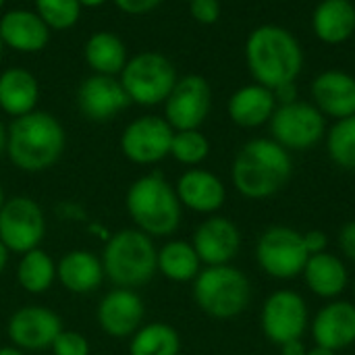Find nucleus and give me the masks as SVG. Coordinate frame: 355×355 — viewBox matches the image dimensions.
<instances>
[{"label":"nucleus","instance_id":"f257e3e1","mask_svg":"<svg viewBox=\"0 0 355 355\" xmlns=\"http://www.w3.org/2000/svg\"><path fill=\"white\" fill-rule=\"evenodd\" d=\"M67 131L60 121L46 112L33 110L12 119L6 127V156L23 173H44L64 154Z\"/></svg>","mask_w":355,"mask_h":355},{"label":"nucleus","instance_id":"f704fd0d","mask_svg":"<svg viewBox=\"0 0 355 355\" xmlns=\"http://www.w3.org/2000/svg\"><path fill=\"white\" fill-rule=\"evenodd\" d=\"M189 12L198 23L212 25L220 19V2L218 0H191Z\"/></svg>","mask_w":355,"mask_h":355},{"label":"nucleus","instance_id":"de8ad7c7","mask_svg":"<svg viewBox=\"0 0 355 355\" xmlns=\"http://www.w3.org/2000/svg\"><path fill=\"white\" fill-rule=\"evenodd\" d=\"M2 50H4V44H2V37H0V58H2Z\"/></svg>","mask_w":355,"mask_h":355},{"label":"nucleus","instance_id":"4468645a","mask_svg":"<svg viewBox=\"0 0 355 355\" xmlns=\"http://www.w3.org/2000/svg\"><path fill=\"white\" fill-rule=\"evenodd\" d=\"M308 329V306L295 291L272 293L262 308V331L270 343L302 339Z\"/></svg>","mask_w":355,"mask_h":355},{"label":"nucleus","instance_id":"4c0bfd02","mask_svg":"<svg viewBox=\"0 0 355 355\" xmlns=\"http://www.w3.org/2000/svg\"><path fill=\"white\" fill-rule=\"evenodd\" d=\"M304 243H306V250L310 256H316V254H322L327 250V235L322 231H308L304 233Z\"/></svg>","mask_w":355,"mask_h":355},{"label":"nucleus","instance_id":"9b49d317","mask_svg":"<svg viewBox=\"0 0 355 355\" xmlns=\"http://www.w3.org/2000/svg\"><path fill=\"white\" fill-rule=\"evenodd\" d=\"M173 135L175 129L166 123L164 116L144 114L123 129L121 152L129 162L150 166L171 156Z\"/></svg>","mask_w":355,"mask_h":355},{"label":"nucleus","instance_id":"6ab92c4d","mask_svg":"<svg viewBox=\"0 0 355 355\" xmlns=\"http://www.w3.org/2000/svg\"><path fill=\"white\" fill-rule=\"evenodd\" d=\"M175 191L181 206L198 214H214L223 208L227 200V189L223 181L206 168L185 171L179 177Z\"/></svg>","mask_w":355,"mask_h":355},{"label":"nucleus","instance_id":"c756f323","mask_svg":"<svg viewBox=\"0 0 355 355\" xmlns=\"http://www.w3.org/2000/svg\"><path fill=\"white\" fill-rule=\"evenodd\" d=\"M181 337L166 322H148L129 339V355H179Z\"/></svg>","mask_w":355,"mask_h":355},{"label":"nucleus","instance_id":"0eeeda50","mask_svg":"<svg viewBox=\"0 0 355 355\" xmlns=\"http://www.w3.org/2000/svg\"><path fill=\"white\" fill-rule=\"evenodd\" d=\"M131 104L158 106L173 92L179 75L171 58L160 52H139L127 60L119 75Z\"/></svg>","mask_w":355,"mask_h":355},{"label":"nucleus","instance_id":"79ce46f5","mask_svg":"<svg viewBox=\"0 0 355 355\" xmlns=\"http://www.w3.org/2000/svg\"><path fill=\"white\" fill-rule=\"evenodd\" d=\"M6 152V125L0 119V156Z\"/></svg>","mask_w":355,"mask_h":355},{"label":"nucleus","instance_id":"423d86ee","mask_svg":"<svg viewBox=\"0 0 355 355\" xmlns=\"http://www.w3.org/2000/svg\"><path fill=\"white\" fill-rule=\"evenodd\" d=\"M252 300L250 279L235 266H206L193 279L196 306L216 320H229L245 312Z\"/></svg>","mask_w":355,"mask_h":355},{"label":"nucleus","instance_id":"6e6552de","mask_svg":"<svg viewBox=\"0 0 355 355\" xmlns=\"http://www.w3.org/2000/svg\"><path fill=\"white\" fill-rule=\"evenodd\" d=\"M268 123L272 139L287 152H304L318 146L327 131L324 114L314 104L300 100L277 106Z\"/></svg>","mask_w":355,"mask_h":355},{"label":"nucleus","instance_id":"49530a36","mask_svg":"<svg viewBox=\"0 0 355 355\" xmlns=\"http://www.w3.org/2000/svg\"><path fill=\"white\" fill-rule=\"evenodd\" d=\"M4 202H6V196H4V187H2V183H0V208H2Z\"/></svg>","mask_w":355,"mask_h":355},{"label":"nucleus","instance_id":"3c124183","mask_svg":"<svg viewBox=\"0 0 355 355\" xmlns=\"http://www.w3.org/2000/svg\"><path fill=\"white\" fill-rule=\"evenodd\" d=\"M185 2H191V0H185Z\"/></svg>","mask_w":355,"mask_h":355},{"label":"nucleus","instance_id":"a19ab883","mask_svg":"<svg viewBox=\"0 0 355 355\" xmlns=\"http://www.w3.org/2000/svg\"><path fill=\"white\" fill-rule=\"evenodd\" d=\"M8 258H10V252L6 250V245L0 241V275L6 270V266H8Z\"/></svg>","mask_w":355,"mask_h":355},{"label":"nucleus","instance_id":"dca6fc26","mask_svg":"<svg viewBox=\"0 0 355 355\" xmlns=\"http://www.w3.org/2000/svg\"><path fill=\"white\" fill-rule=\"evenodd\" d=\"M131 104L123 83L112 75H89L77 89L79 112L94 123H106Z\"/></svg>","mask_w":355,"mask_h":355},{"label":"nucleus","instance_id":"473e14b6","mask_svg":"<svg viewBox=\"0 0 355 355\" xmlns=\"http://www.w3.org/2000/svg\"><path fill=\"white\" fill-rule=\"evenodd\" d=\"M79 0H35V12L50 27V31H64L77 25L81 17Z\"/></svg>","mask_w":355,"mask_h":355},{"label":"nucleus","instance_id":"58836bf2","mask_svg":"<svg viewBox=\"0 0 355 355\" xmlns=\"http://www.w3.org/2000/svg\"><path fill=\"white\" fill-rule=\"evenodd\" d=\"M272 94H275V100H277V104H279V106H281V104H291V102H295V100H297V87H295V81H293V83H285V85H281V87L272 89Z\"/></svg>","mask_w":355,"mask_h":355},{"label":"nucleus","instance_id":"37998d69","mask_svg":"<svg viewBox=\"0 0 355 355\" xmlns=\"http://www.w3.org/2000/svg\"><path fill=\"white\" fill-rule=\"evenodd\" d=\"M108 0H79V4L83 6V8H98V6H102V4H106Z\"/></svg>","mask_w":355,"mask_h":355},{"label":"nucleus","instance_id":"ea45409f","mask_svg":"<svg viewBox=\"0 0 355 355\" xmlns=\"http://www.w3.org/2000/svg\"><path fill=\"white\" fill-rule=\"evenodd\" d=\"M306 345L302 339H293V341H287L281 345V355H306Z\"/></svg>","mask_w":355,"mask_h":355},{"label":"nucleus","instance_id":"bb28decb","mask_svg":"<svg viewBox=\"0 0 355 355\" xmlns=\"http://www.w3.org/2000/svg\"><path fill=\"white\" fill-rule=\"evenodd\" d=\"M302 275H304L310 291L316 293L318 297H324V300L337 297L347 287L345 264L337 256L327 254V252L310 256Z\"/></svg>","mask_w":355,"mask_h":355},{"label":"nucleus","instance_id":"4be33fe9","mask_svg":"<svg viewBox=\"0 0 355 355\" xmlns=\"http://www.w3.org/2000/svg\"><path fill=\"white\" fill-rule=\"evenodd\" d=\"M312 337L316 345L339 352L355 343V306L349 302H333L324 306L314 322Z\"/></svg>","mask_w":355,"mask_h":355},{"label":"nucleus","instance_id":"f3484780","mask_svg":"<svg viewBox=\"0 0 355 355\" xmlns=\"http://www.w3.org/2000/svg\"><path fill=\"white\" fill-rule=\"evenodd\" d=\"M191 245L206 266L229 264L241 248V233L237 225L227 216H208L198 225L191 237Z\"/></svg>","mask_w":355,"mask_h":355},{"label":"nucleus","instance_id":"f03ea898","mask_svg":"<svg viewBox=\"0 0 355 355\" xmlns=\"http://www.w3.org/2000/svg\"><path fill=\"white\" fill-rule=\"evenodd\" d=\"M245 60L256 83L277 89L300 77L304 52L295 35L285 27L260 25L248 35Z\"/></svg>","mask_w":355,"mask_h":355},{"label":"nucleus","instance_id":"f8f14e48","mask_svg":"<svg viewBox=\"0 0 355 355\" xmlns=\"http://www.w3.org/2000/svg\"><path fill=\"white\" fill-rule=\"evenodd\" d=\"M212 106L210 83L202 75L179 77L173 92L164 100V119L175 131L200 129Z\"/></svg>","mask_w":355,"mask_h":355},{"label":"nucleus","instance_id":"c9c22d12","mask_svg":"<svg viewBox=\"0 0 355 355\" xmlns=\"http://www.w3.org/2000/svg\"><path fill=\"white\" fill-rule=\"evenodd\" d=\"M112 2L125 15H146V12L154 10L162 0H112Z\"/></svg>","mask_w":355,"mask_h":355},{"label":"nucleus","instance_id":"20e7f679","mask_svg":"<svg viewBox=\"0 0 355 355\" xmlns=\"http://www.w3.org/2000/svg\"><path fill=\"white\" fill-rule=\"evenodd\" d=\"M125 210L135 229L154 237H171L183 216L175 187L160 175L150 173L135 179L125 193Z\"/></svg>","mask_w":355,"mask_h":355},{"label":"nucleus","instance_id":"1a4fd4ad","mask_svg":"<svg viewBox=\"0 0 355 355\" xmlns=\"http://www.w3.org/2000/svg\"><path fill=\"white\" fill-rule=\"evenodd\" d=\"M46 237V214L29 196L8 198L0 208V241L10 254H25L42 245Z\"/></svg>","mask_w":355,"mask_h":355},{"label":"nucleus","instance_id":"412c9836","mask_svg":"<svg viewBox=\"0 0 355 355\" xmlns=\"http://www.w3.org/2000/svg\"><path fill=\"white\" fill-rule=\"evenodd\" d=\"M100 256L89 250H71L56 262V281L73 295H89L104 283Z\"/></svg>","mask_w":355,"mask_h":355},{"label":"nucleus","instance_id":"c03bdc74","mask_svg":"<svg viewBox=\"0 0 355 355\" xmlns=\"http://www.w3.org/2000/svg\"><path fill=\"white\" fill-rule=\"evenodd\" d=\"M306 355H337V352H333V349H327V347H320V345H316L314 349H310Z\"/></svg>","mask_w":355,"mask_h":355},{"label":"nucleus","instance_id":"aec40b11","mask_svg":"<svg viewBox=\"0 0 355 355\" xmlns=\"http://www.w3.org/2000/svg\"><path fill=\"white\" fill-rule=\"evenodd\" d=\"M314 106L331 119H347L355 114V79L345 71H324L312 81Z\"/></svg>","mask_w":355,"mask_h":355},{"label":"nucleus","instance_id":"2eb2a0df","mask_svg":"<svg viewBox=\"0 0 355 355\" xmlns=\"http://www.w3.org/2000/svg\"><path fill=\"white\" fill-rule=\"evenodd\" d=\"M146 306L135 289L114 287L100 300L96 320L104 335L112 339H131L144 324Z\"/></svg>","mask_w":355,"mask_h":355},{"label":"nucleus","instance_id":"8fccbe9b","mask_svg":"<svg viewBox=\"0 0 355 355\" xmlns=\"http://www.w3.org/2000/svg\"><path fill=\"white\" fill-rule=\"evenodd\" d=\"M354 295H355V285H354Z\"/></svg>","mask_w":355,"mask_h":355},{"label":"nucleus","instance_id":"393cba45","mask_svg":"<svg viewBox=\"0 0 355 355\" xmlns=\"http://www.w3.org/2000/svg\"><path fill=\"white\" fill-rule=\"evenodd\" d=\"M312 29L324 44H343L355 33V4L352 0H322L312 15Z\"/></svg>","mask_w":355,"mask_h":355},{"label":"nucleus","instance_id":"39448f33","mask_svg":"<svg viewBox=\"0 0 355 355\" xmlns=\"http://www.w3.org/2000/svg\"><path fill=\"white\" fill-rule=\"evenodd\" d=\"M158 248L150 235L131 227L112 233L100 256L104 277L121 289H139L156 275Z\"/></svg>","mask_w":355,"mask_h":355},{"label":"nucleus","instance_id":"2f4dec72","mask_svg":"<svg viewBox=\"0 0 355 355\" xmlns=\"http://www.w3.org/2000/svg\"><path fill=\"white\" fill-rule=\"evenodd\" d=\"M208 154H210V141L200 129L175 131L171 141V156L177 162L196 168L208 158Z\"/></svg>","mask_w":355,"mask_h":355},{"label":"nucleus","instance_id":"e433bc0d","mask_svg":"<svg viewBox=\"0 0 355 355\" xmlns=\"http://www.w3.org/2000/svg\"><path fill=\"white\" fill-rule=\"evenodd\" d=\"M339 248L352 262H355V220L347 223L339 231Z\"/></svg>","mask_w":355,"mask_h":355},{"label":"nucleus","instance_id":"c85d7f7f","mask_svg":"<svg viewBox=\"0 0 355 355\" xmlns=\"http://www.w3.org/2000/svg\"><path fill=\"white\" fill-rule=\"evenodd\" d=\"M17 283L29 295L46 293L56 283V262L42 248L21 254L17 264Z\"/></svg>","mask_w":355,"mask_h":355},{"label":"nucleus","instance_id":"a878e982","mask_svg":"<svg viewBox=\"0 0 355 355\" xmlns=\"http://www.w3.org/2000/svg\"><path fill=\"white\" fill-rule=\"evenodd\" d=\"M83 58L96 75L119 77L127 64V46L112 31H96L83 46Z\"/></svg>","mask_w":355,"mask_h":355},{"label":"nucleus","instance_id":"09e8293b","mask_svg":"<svg viewBox=\"0 0 355 355\" xmlns=\"http://www.w3.org/2000/svg\"><path fill=\"white\" fill-rule=\"evenodd\" d=\"M4 2H6V0H0V10H2V6H4Z\"/></svg>","mask_w":355,"mask_h":355},{"label":"nucleus","instance_id":"7c9ffc66","mask_svg":"<svg viewBox=\"0 0 355 355\" xmlns=\"http://www.w3.org/2000/svg\"><path fill=\"white\" fill-rule=\"evenodd\" d=\"M327 150L339 168L355 171V114L337 121L331 127L327 133Z\"/></svg>","mask_w":355,"mask_h":355},{"label":"nucleus","instance_id":"ddd939ff","mask_svg":"<svg viewBox=\"0 0 355 355\" xmlns=\"http://www.w3.org/2000/svg\"><path fill=\"white\" fill-rule=\"evenodd\" d=\"M62 331L60 316L44 306H23L6 322V337L12 347L25 352L50 349Z\"/></svg>","mask_w":355,"mask_h":355},{"label":"nucleus","instance_id":"cd10ccee","mask_svg":"<svg viewBox=\"0 0 355 355\" xmlns=\"http://www.w3.org/2000/svg\"><path fill=\"white\" fill-rule=\"evenodd\" d=\"M156 268H158V275H162L164 279L173 283H191L200 275L202 262L191 241L173 239V241H166L162 248H158Z\"/></svg>","mask_w":355,"mask_h":355},{"label":"nucleus","instance_id":"a18cd8bd","mask_svg":"<svg viewBox=\"0 0 355 355\" xmlns=\"http://www.w3.org/2000/svg\"><path fill=\"white\" fill-rule=\"evenodd\" d=\"M0 355H25L21 349H17V347H12V345H4V347H0Z\"/></svg>","mask_w":355,"mask_h":355},{"label":"nucleus","instance_id":"a211bd4d","mask_svg":"<svg viewBox=\"0 0 355 355\" xmlns=\"http://www.w3.org/2000/svg\"><path fill=\"white\" fill-rule=\"evenodd\" d=\"M0 37L6 48L21 54L42 52L50 42V27L35 10L12 8L0 19Z\"/></svg>","mask_w":355,"mask_h":355},{"label":"nucleus","instance_id":"5701e85b","mask_svg":"<svg viewBox=\"0 0 355 355\" xmlns=\"http://www.w3.org/2000/svg\"><path fill=\"white\" fill-rule=\"evenodd\" d=\"M277 100L272 89L260 85V83H250L239 87L231 98H229V116L237 127L243 129H254L270 121V116L277 110Z\"/></svg>","mask_w":355,"mask_h":355},{"label":"nucleus","instance_id":"7ed1b4c3","mask_svg":"<svg viewBox=\"0 0 355 355\" xmlns=\"http://www.w3.org/2000/svg\"><path fill=\"white\" fill-rule=\"evenodd\" d=\"M289 152L275 139H252L235 156L231 179L235 189L250 200H266L279 193L291 179Z\"/></svg>","mask_w":355,"mask_h":355},{"label":"nucleus","instance_id":"9d476101","mask_svg":"<svg viewBox=\"0 0 355 355\" xmlns=\"http://www.w3.org/2000/svg\"><path fill=\"white\" fill-rule=\"evenodd\" d=\"M256 260L268 277L295 279L304 272L310 254L302 233L289 227H270L258 239Z\"/></svg>","mask_w":355,"mask_h":355},{"label":"nucleus","instance_id":"72a5a7b5","mask_svg":"<svg viewBox=\"0 0 355 355\" xmlns=\"http://www.w3.org/2000/svg\"><path fill=\"white\" fill-rule=\"evenodd\" d=\"M52 355H89L92 347L89 341L85 339V335L77 333V331H60V335L54 339L52 347H50Z\"/></svg>","mask_w":355,"mask_h":355},{"label":"nucleus","instance_id":"b1692460","mask_svg":"<svg viewBox=\"0 0 355 355\" xmlns=\"http://www.w3.org/2000/svg\"><path fill=\"white\" fill-rule=\"evenodd\" d=\"M40 100V83L27 69L12 67L0 73V110L17 119L35 110Z\"/></svg>","mask_w":355,"mask_h":355}]
</instances>
